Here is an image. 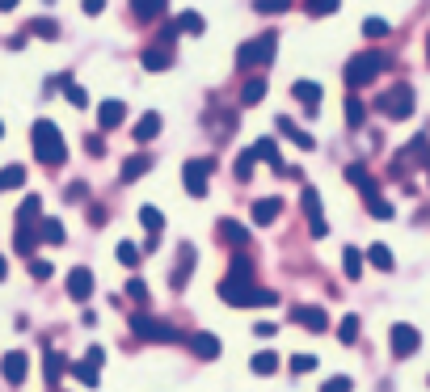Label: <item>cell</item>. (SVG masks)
Returning a JSON list of instances; mask_svg holds the SVG:
<instances>
[{
    "label": "cell",
    "mask_w": 430,
    "mask_h": 392,
    "mask_svg": "<svg viewBox=\"0 0 430 392\" xmlns=\"http://www.w3.org/2000/svg\"><path fill=\"white\" fill-rule=\"evenodd\" d=\"M30 144H34L38 165H63V160H68V144H63V135H59V127H55L51 118H38V122H34Z\"/></svg>",
    "instance_id": "cell-1"
},
{
    "label": "cell",
    "mask_w": 430,
    "mask_h": 392,
    "mask_svg": "<svg viewBox=\"0 0 430 392\" xmlns=\"http://www.w3.org/2000/svg\"><path fill=\"white\" fill-rule=\"evenodd\" d=\"M384 68H388V55H384V51H363V55H355V59L346 63L342 76H346L350 89H363V84H372Z\"/></svg>",
    "instance_id": "cell-2"
},
{
    "label": "cell",
    "mask_w": 430,
    "mask_h": 392,
    "mask_svg": "<svg viewBox=\"0 0 430 392\" xmlns=\"http://www.w3.org/2000/svg\"><path fill=\"white\" fill-rule=\"evenodd\" d=\"M279 51V34H262L253 42H241L236 46V68H266Z\"/></svg>",
    "instance_id": "cell-3"
},
{
    "label": "cell",
    "mask_w": 430,
    "mask_h": 392,
    "mask_svg": "<svg viewBox=\"0 0 430 392\" xmlns=\"http://www.w3.org/2000/svg\"><path fill=\"white\" fill-rule=\"evenodd\" d=\"M131 334L144 342H177V329L169 321H156L148 312H131Z\"/></svg>",
    "instance_id": "cell-4"
},
{
    "label": "cell",
    "mask_w": 430,
    "mask_h": 392,
    "mask_svg": "<svg viewBox=\"0 0 430 392\" xmlns=\"http://www.w3.org/2000/svg\"><path fill=\"white\" fill-rule=\"evenodd\" d=\"M220 300L224 304H232V308H253L258 304V287H253V279H220Z\"/></svg>",
    "instance_id": "cell-5"
},
{
    "label": "cell",
    "mask_w": 430,
    "mask_h": 392,
    "mask_svg": "<svg viewBox=\"0 0 430 392\" xmlns=\"http://www.w3.org/2000/svg\"><path fill=\"white\" fill-rule=\"evenodd\" d=\"M380 110H384L388 118H397V122L410 118V114H414V89H410V84H393V89L380 97Z\"/></svg>",
    "instance_id": "cell-6"
},
{
    "label": "cell",
    "mask_w": 430,
    "mask_h": 392,
    "mask_svg": "<svg viewBox=\"0 0 430 392\" xmlns=\"http://www.w3.org/2000/svg\"><path fill=\"white\" fill-rule=\"evenodd\" d=\"M211 165H215V160H186V169H182V186H186L190 198H203V194H207Z\"/></svg>",
    "instance_id": "cell-7"
},
{
    "label": "cell",
    "mask_w": 430,
    "mask_h": 392,
    "mask_svg": "<svg viewBox=\"0 0 430 392\" xmlns=\"http://www.w3.org/2000/svg\"><path fill=\"white\" fill-rule=\"evenodd\" d=\"M300 207H304V215H308V232H312L317 241H321V236H329V228H325V220H321V194H317L312 186H304Z\"/></svg>",
    "instance_id": "cell-8"
},
{
    "label": "cell",
    "mask_w": 430,
    "mask_h": 392,
    "mask_svg": "<svg viewBox=\"0 0 430 392\" xmlns=\"http://www.w3.org/2000/svg\"><path fill=\"white\" fill-rule=\"evenodd\" d=\"M418 346H422V338H418L414 325H393V355H397V359L418 355Z\"/></svg>",
    "instance_id": "cell-9"
},
{
    "label": "cell",
    "mask_w": 430,
    "mask_h": 392,
    "mask_svg": "<svg viewBox=\"0 0 430 392\" xmlns=\"http://www.w3.org/2000/svg\"><path fill=\"white\" fill-rule=\"evenodd\" d=\"M291 321H296V325H304V329H312V334H325V329H329V317H325V308H312V304H300V308H291Z\"/></svg>",
    "instance_id": "cell-10"
},
{
    "label": "cell",
    "mask_w": 430,
    "mask_h": 392,
    "mask_svg": "<svg viewBox=\"0 0 430 392\" xmlns=\"http://www.w3.org/2000/svg\"><path fill=\"white\" fill-rule=\"evenodd\" d=\"M25 367H30V359L21 355V350H8L4 359H0V372H4V384H25Z\"/></svg>",
    "instance_id": "cell-11"
},
{
    "label": "cell",
    "mask_w": 430,
    "mask_h": 392,
    "mask_svg": "<svg viewBox=\"0 0 430 392\" xmlns=\"http://www.w3.org/2000/svg\"><path fill=\"white\" fill-rule=\"evenodd\" d=\"M122 118H127V106H122L118 97H110V101H101V106H97V127H101V131L122 127Z\"/></svg>",
    "instance_id": "cell-12"
},
{
    "label": "cell",
    "mask_w": 430,
    "mask_h": 392,
    "mask_svg": "<svg viewBox=\"0 0 430 392\" xmlns=\"http://www.w3.org/2000/svg\"><path fill=\"white\" fill-rule=\"evenodd\" d=\"M68 296H72L76 304H84V300L93 296V270H84V266H76V270L68 274Z\"/></svg>",
    "instance_id": "cell-13"
},
{
    "label": "cell",
    "mask_w": 430,
    "mask_h": 392,
    "mask_svg": "<svg viewBox=\"0 0 430 392\" xmlns=\"http://www.w3.org/2000/svg\"><path fill=\"white\" fill-rule=\"evenodd\" d=\"M346 182L363 194V198H372V194H380V186H376V177L363 169V165H346Z\"/></svg>",
    "instance_id": "cell-14"
},
{
    "label": "cell",
    "mask_w": 430,
    "mask_h": 392,
    "mask_svg": "<svg viewBox=\"0 0 430 392\" xmlns=\"http://www.w3.org/2000/svg\"><path fill=\"white\" fill-rule=\"evenodd\" d=\"M194 258H198V249H194V245H182V249H177V266H173V287H186V279H190V270H194Z\"/></svg>",
    "instance_id": "cell-15"
},
{
    "label": "cell",
    "mask_w": 430,
    "mask_h": 392,
    "mask_svg": "<svg viewBox=\"0 0 430 392\" xmlns=\"http://www.w3.org/2000/svg\"><path fill=\"white\" fill-rule=\"evenodd\" d=\"M165 8H169V0H131V17L135 21H156V17H165Z\"/></svg>",
    "instance_id": "cell-16"
},
{
    "label": "cell",
    "mask_w": 430,
    "mask_h": 392,
    "mask_svg": "<svg viewBox=\"0 0 430 392\" xmlns=\"http://www.w3.org/2000/svg\"><path fill=\"white\" fill-rule=\"evenodd\" d=\"M279 211H283V198H274V194H270V198H258V203H253V224L266 228V224L279 220Z\"/></svg>",
    "instance_id": "cell-17"
},
{
    "label": "cell",
    "mask_w": 430,
    "mask_h": 392,
    "mask_svg": "<svg viewBox=\"0 0 430 392\" xmlns=\"http://www.w3.org/2000/svg\"><path fill=\"white\" fill-rule=\"evenodd\" d=\"M190 350H194L203 363H211V359H220V338H215V334H194V338H190Z\"/></svg>",
    "instance_id": "cell-18"
},
{
    "label": "cell",
    "mask_w": 430,
    "mask_h": 392,
    "mask_svg": "<svg viewBox=\"0 0 430 392\" xmlns=\"http://www.w3.org/2000/svg\"><path fill=\"white\" fill-rule=\"evenodd\" d=\"M291 97L304 101L308 110H317V106H321V84H317V80H296V84H291Z\"/></svg>",
    "instance_id": "cell-19"
},
{
    "label": "cell",
    "mask_w": 430,
    "mask_h": 392,
    "mask_svg": "<svg viewBox=\"0 0 430 392\" xmlns=\"http://www.w3.org/2000/svg\"><path fill=\"white\" fill-rule=\"evenodd\" d=\"M131 135H135L139 144H152V139L160 135V114H156V110H148V114L135 122V131H131Z\"/></svg>",
    "instance_id": "cell-20"
},
{
    "label": "cell",
    "mask_w": 430,
    "mask_h": 392,
    "mask_svg": "<svg viewBox=\"0 0 430 392\" xmlns=\"http://www.w3.org/2000/svg\"><path fill=\"white\" fill-rule=\"evenodd\" d=\"M63 372H68V359H63L59 350H46V359H42V376H46V384H51V388L63 380Z\"/></svg>",
    "instance_id": "cell-21"
},
{
    "label": "cell",
    "mask_w": 430,
    "mask_h": 392,
    "mask_svg": "<svg viewBox=\"0 0 430 392\" xmlns=\"http://www.w3.org/2000/svg\"><path fill=\"white\" fill-rule=\"evenodd\" d=\"M279 131H283V135H287V139H291V144H300V148H304V152H312V148H317V139H312V135H308V131H300V127H296V122H291V118H279Z\"/></svg>",
    "instance_id": "cell-22"
},
{
    "label": "cell",
    "mask_w": 430,
    "mask_h": 392,
    "mask_svg": "<svg viewBox=\"0 0 430 392\" xmlns=\"http://www.w3.org/2000/svg\"><path fill=\"white\" fill-rule=\"evenodd\" d=\"M13 249H17V253L30 262V258H34V249H38V232L21 224V228H17V236H13Z\"/></svg>",
    "instance_id": "cell-23"
},
{
    "label": "cell",
    "mask_w": 430,
    "mask_h": 392,
    "mask_svg": "<svg viewBox=\"0 0 430 392\" xmlns=\"http://www.w3.org/2000/svg\"><path fill=\"white\" fill-rule=\"evenodd\" d=\"M38 241L63 245V241H68V232H63V220H38Z\"/></svg>",
    "instance_id": "cell-24"
},
{
    "label": "cell",
    "mask_w": 430,
    "mask_h": 392,
    "mask_svg": "<svg viewBox=\"0 0 430 392\" xmlns=\"http://www.w3.org/2000/svg\"><path fill=\"white\" fill-rule=\"evenodd\" d=\"M220 236H224L228 245H236V249H241V245L249 241V228H245V224H236V220H220Z\"/></svg>",
    "instance_id": "cell-25"
},
{
    "label": "cell",
    "mask_w": 430,
    "mask_h": 392,
    "mask_svg": "<svg viewBox=\"0 0 430 392\" xmlns=\"http://www.w3.org/2000/svg\"><path fill=\"white\" fill-rule=\"evenodd\" d=\"M21 186H25V169H21V165H4V169H0V194L21 190Z\"/></svg>",
    "instance_id": "cell-26"
},
{
    "label": "cell",
    "mask_w": 430,
    "mask_h": 392,
    "mask_svg": "<svg viewBox=\"0 0 430 392\" xmlns=\"http://www.w3.org/2000/svg\"><path fill=\"white\" fill-rule=\"evenodd\" d=\"M59 89L68 93V101H72V106H80V110L89 106V93H84V89H80V84L72 80V72H63V76H59Z\"/></svg>",
    "instance_id": "cell-27"
},
{
    "label": "cell",
    "mask_w": 430,
    "mask_h": 392,
    "mask_svg": "<svg viewBox=\"0 0 430 392\" xmlns=\"http://www.w3.org/2000/svg\"><path fill=\"white\" fill-rule=\"evenodd\" d=\"M148 169H152L148 156H127V160H122V182H139Z\"/></svg>",
    "instance_id": "cell-28"
},
{
    "label": "cell",
    "mask_w": 430,
    "mask_h": 392,
    "mask_svg": "<svg viewBox=\"0 0 430 392\" xmlns=\"http://www.w3.org/2000/svg\"><path fill=\"white\" fill-rule=\"evenodd\" d=\"M38 220H42V198L30 194V198L17 207V224H38Z\"/></svg>",
    "instance_id": "cell-29"
},
{
    "label": "cell",
    "mask_w": 430,
    "mask_h": 392,
    "mask_svg": "<svg viewBox=\"0 0 430 392\" xmlns=\"http://www.w3.org/2000/svg\"><path fill=\"white\" fill-rule=\"evenodd\" d=\"M72 372H76V380H80L84 388H97V384H101V367H97L93 359H84V363H76Z\"/></svg>",
    "instance_id": "cell-30"
},
{
    "label": "cell",
    "mask_w": 430,
    "mask_h": 392,
    "mask_svg": "<svg viewBox=\"0 0 430 392\" xmlns=\"http://www.w3.org/2000/svg\"><path fill=\"white\" fill-rule=\"evenodd\" d=\"M173 25H177V34H203V30H207L203 13H194V8H190V13H182V17H177Z\"/></svg>",
    "instance_id": "cell-31"
},
{
    "label": "cell",
    "mask_w": 430,
    "mask_h": 392,
    "mask_svg": "<svg viewBox=\"0 0 430 392\" xmlns=\"http://www.w3.org/2000/svg\"><path fill=\"white\" fill-rule=\"evenodd\" d=\"M25 34H34V38H46V42H51V38H59V25H55L51 17H34V21L25 25Z\"/></svg>",
    "instance_id": "cell-32"
},
{
    "label": "cell",
    "mask_w": 430,
    "mask_h": 392,
    "mask_svg": "<svg viewBox=\"0 0 430 392\" xmlns=\"http://www.w3.org/2000/svg\"><path fill=\"white\" fill-rule=\"evenodd\" d=\"M169 59H173L169 46H152V51H144V68H148V72H165Z\"/></svg>",
    "instance_id": "cell-33"
},
{
    "label": "cell",
    "mask_w": 430,
    "mask_h": 392,
    "mask_svg": "<svg viewBox=\"0 0 430 392\" xmlns=\"http://www.w3.org/2000/svg\"><path fill=\"white\" fill-rule=\"evenodd\" d=\"M363 122H367V106L350 93V97H346V127H355V131H359Z\"/></svg>",
    "instance_id": "cell-34"
},
{
    "label": "cell",
    "mask_w": 430,
    "mask_h": 392,
    "mask_svg": "<svg viewBox=\"0 0 430 392\" xmlns=\"http://www.w3.org/2000/svg\"><path fill=\"white\" fill-rule=\"evenodd\" d=\"M253 156H258V160H266V165H274V169H283V160H279V148H274V139H270V135L253 144Z\"/></svg>",
    "instance_id": "cell-35"
},
{
    "label": "cell",
    "mask_w": 430,
    "mask_h": 392,
    "mask_svg": "<svg viewBox=\"0 0 430 392\" xmlns=\"http://www.w3.org/2000/svg\"><path fill=\"white\" fill-rule=\"evenodd\" d=\"M249 367H253V376H270V372L279 367V355H274V350H262V355H253Z\"/></svg>",
    "instance_id": "cell-36"
},
{
    "label": "cell",
    "mask_w": 430,
    "mask_h": 392,
    "mask_svg": "<svg viewBox=\"0 0 430 392\" xmlns=\"http://www.w3.org/2000/svg\"><path fill=\"white\" fill-rule=\"evenodd\" d=\"M262 97H266V80H262V76H258V80H249V84L241 89V101H245V106H258Z\"/></svg>",
    "instance_id": "cell-37"
},
{
    "label": "cell",
    "mask_w": 430,
    "mask_h": 392,
    "mask_svg": "<svg viewBox=\"0 0 430 392\" xmlns=\"http://www.w3.org/2000/svg\"><path fill=\"white\" fill-rule=\"evenodd\" d=\"M139 224H144L148 232H165V215H160L156 207H139Z\"/></svg>",
    "instance_id": "cell-38"
},
{
    "label": "cell",
    "mask_w": 430,
    "mask_h": 392,
    "mask_svg": "<svg viewBox=\"0 0 430 392\" xmlns=\"http://www.w3.org/2000/svg\"><path fill=\"white\" fill-rule=\"evenodd\" d=\"M367 262H372L376 270H393V253H388V245H372V249H367Z\"/></svg>",
    "instance_id": "cell-39"
},
{
    "label": "cell",
    "mask_w": 430,
    "mask_h": 392,
    "mask_svg": "<svg viewBox=\"0 0 430 392\" xmlns=\"http://www.w3.org/2000/svg\"><path fill=\"white\" fill-rule=\"evenodd\" d=\"M253 165H258L253 148H249V152H241V156H236V182H249V177H253Z\"/></svg>",
    "instance_id": "cell-40"
},
{
    "label": "cell",
    "mask_w": 430,
    "mask_h": 392,
    "mask_svg": "<svg viewBox=\"0 0 430 392\" xmlns=\"http://www.w3.org/2000/svg\"><path fill=\"white\" fill-rule=\"evenodd\" d=\"M114 253H118V262H122V266H127V270H135V266H139V258H144V253H139V249H135V245H131V241H122V245H118V249H114Z\"/></svg>",
    "instance_id": "cell-41"
},
{
    "label": "cell",
    "mask_w": 430,
    "mask_h": 392,
    "mask_svg": "<svg viewBox=\"0 0 430 392\" xmlns=\"http://www.w3.org/2000/svg\"><path fill=\"white\" fill-rule=\"evenodd\" d=\"M342 266H346V279H359L363 274V253L359 249H346L342 253Z\"/></svg>",
    "instance_id": "cell-42"
},
{
    "label": "cell",
    "mask_w": 430,
    "mask_h": 392,
    "mask_svg": "<svg viewBox=\"0 0 430 392\" xmlns=\"http://www.w3.org/2000/svg\"><path fill=\"white\" fill-rule=\"evenodd\" d=\"M228 274H232V279H253V262H249L245 253H236V258L228 262Z\"/></svg>",
    "instance_id": "cell-43"
},
{
    "label": "cell",
    "mask_w": 430,
    "mask_h": 392,
    "mask_svg": "<svg viewBox=\"0 0 430 392\" xmlns=\"http://www.w3.org/2000/svg\"><path fill=\"white\" fill-rule=\"evenodd\" d=\"M338 338H342L346 346H355V342H359V317H342V325H338Z\"/></svg>",
    "instance_id": "cell-44"
},
{
    "label": "cell",
    "mask_w": 430,
    "mask_h": 392,
    "mask_svg": "<svg viewBox=\"0 0 430 392\" xmlns=\"http://www.w3.org/2000/svg\"><path fill=\"white\" fill-rule=\"evenodd\" d=\"M367 211H372L376 220H393V215H397V211H393V203H384L380 194H372V198H367Z\"/></svg>",
    "instance_id": "cell-45"
},
{
    "label": "cell",
    "mask_w": 430,
    "mask_h": 392,
    "mask_svg": "<svg viewBox=\"0 0 430 392\" xmlns=\"http://www.w3.org/2000/svg\"><path fill=\"white\" fill-rule=\"evenodd\" d=\"M363 34H367V38H384V34H388V21H384V17H367V21H363Z\"/></svg>",
    "instance_id": "cell-46"
},
{
    "label": "cell",
    "mask_w": 430,
    "mask_h": 392,
    "mask_svg": "<svg viewBox=\"0 0 430 392\" xmlns=\"http://www.w3.org/2000/svg\"><path fill=\"white\" fill-rule=\"evenodd\" d=\"M127 296L144 308V304H148V287H144V279H127Z\"/></svg>",
    "instance_id": "cell-47"
},
{
    "label": "cell",
    "mask_w": 430,
    "mask_h": 392,
    "mask_svg": "<svg viewBox=\"0 0 430 392\" xmlns=\"http://www.w3.org/2000/svg\"><path fill=\"white\" fill-rule=\"evenodd\" d=\"M338 4L342 0H308V13L312 17H329V13H338Z\"/></svg>",
    "instance_id": "cell-48"
},
{
    "label": "cell",
    "mask_w": 430,
    "mask_h": 392,
    "mask_svg": "<svg viewBox=\"0 0 430 392\" xmlns=\"http://www.w3.org/2000/svg\"><path fill=\"white\" fill-rule=\"evenodd\" d=\"M312 367H317V355H296V359H291V372H296V376H308Z\"/></svg>",
    "instance_id": "cell-49"
},
{
    "label": "cell",
    "mask_w": 430,
    "mask_h": 392,
    "mask_svg": "<svg viewBox=\"0 0 430 392\" xmlns=\"http://www.w3.org/2000/svg\"><path fill=\"white\" fill-rule=\"evenodd\" d=\"M30 270H34V279H38V283H46L55 266H51V262H42V258H30Z\"/></svg>",
    "instance_id": "cell-50"
},
{
    "label": "cell",
    "mask_w": 430,
    "mask_h": 392,
    "mask_svg": "<svg viewBox=\"0 0 430 392\" xmlns=\"http://www.w3.org/2000/svg\"><path fill=\"white\" fill-rule=\"evenodd\" d=\"M253 8H258V13H287V8H291V0H258Z\"/></svg>",
    "instance_id": "cell-51"
},
{
    "label": "cell",
    "mask_w": 430,
    "mask_h": 392,
    "mask_svg": "<svg viewBox=\"0 0 430 392\" xmlns=\"http://www.w3.org/2000/svg\"><path fill=\"white\" fill-rule=\"evenodd\" d=\"M350 388V380L346 376H334V380H325V392H346Z\"/></svg>",
    "instance_id": "cell-52"
},
{
    "label": "cell",
    "mask_w": 430,
    "mask_h": 392,
    "mask_svg": "<svg viewBox=\"0 0 430 392\" xmlns=\"http://www.w3.org/2000/svg\"><path fill=\"white\" fill-rule=\"evenodd\" d=\"M84 152H89V156H101V152H106V144H101L97 135H89V139H84Z\"/></svg>",
    "instance_id": "cell-53"
},
{
    "label": "cell",
    "mask_w": 430,
    "mask_h": 392,
    "mask_svg": "<svg viewBox=\"0 0 430 392\" xmlns=\"http://www.w3.org/2000/svg\"><path fill=\"white\" fill-rule=\"evenodd\" d=\"M80 8H84V13H89V17H97V13H101V8H106V0H80Z\"/></svg>",
    "instance_id": "cell-54"
},
{
    "label": "cell",
    "mask_w": 430,
    "mask_h": 392,
    "mask_svg": "<svg viewBox=\"0 0 430 392\" xmlns=\"http://www.w3.org/2000/svg\"><path fill=\"white\" fill-rule=\"evenodd\" d=\"M84 359H93V363L101 367V363H106V350H101V346H89V355H84Z\"/></svg>",
    "instance_id": "cell-55"
},
{
    "label": "cell",
    "mask_w": 430,
    "mask_h": 392,
    "mask_svg": "<svg viewBox=\"0 0 430 392\" xmlns=\"http://www.w3.org/2000/svg\"><path fill=\"white\" fill-rule=\"evenodd\" d=\"M253 334H258V338H274V325H270V321H262V325H258Z\"/></svg>",
    "instance_id": "cell-56"
},
{
    "label": "cell",
    "mask_w": 430,
    "mask_h": 392,
    "mask_svg": "<svg viewBox=\"0 0 430 392\" xmlns=\"http://www.w3.org/2000/svg\"><path fill=\"white\" fill-rule=\"evenodd\" d=\"M17 8V0H0V13H13Z\"/></svg>",
    "instance_id": "cell-57"
},
{
    "label": "cell",
    "mask_w": 430,
    "mask_h": 392,
    "mask_svg": "<svg viewBox=\"0 0 430 392\" xmlns=\"http://www.w3.org/2000/svg\"><path fill=\"white\" fill-rule=\"evenodd\" d=\"M4 274H8V270H4V258H0V279H4Z\"/></svg>",
    "instance_id": "cell-58"
},
{
    "label": "cell",
    "mask_w": 430,
    "mask_h": 392,
    "mask_svg": "<svg viewBox=\"0 0 430 392\" xmlns=\"http://www.w3.org/2000/svg\"><path fill=\"white\" fill-rule=\"evenodd\" d=\"M426 59H430V34H426Z\"/></svg>",
    "instance_id": "cell-59"
},
{
    "label": "cell",
    "mask_w": 430,
    "mask_h": 392,
    "mask_svg": "<svg viewBox=\"0 0 430 392\" xmlns=\"http://www.w3.org/2000/svg\"><path fill=\"white\" fill-rule=\"evenodd\" d=\"M0 139H4V122H0Z\"/></svg>",
    "instance_id": "cell-60"
}]
</instances>
